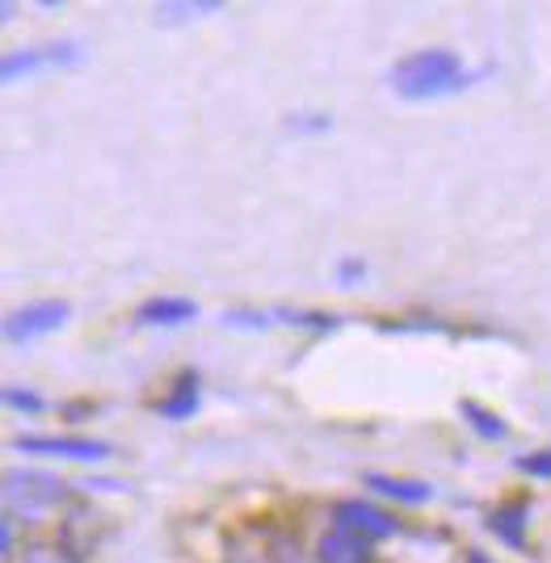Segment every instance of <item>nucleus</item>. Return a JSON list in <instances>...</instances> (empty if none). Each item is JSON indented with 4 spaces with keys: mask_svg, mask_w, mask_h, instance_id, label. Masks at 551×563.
Returning <instances> with one entry per match:
<instances>
[{
    "mask_svg": "<svg viewBox=\"0 0 551 563\" xmlns=\"http://www.w3.org/2000/svg\"><path fill=\"white\" fill-rule=\"evenodd\" d=\"M156 412L168 417V421H186V417H194V412H198V383L186 375L177 387H173V396H165V400L156 403Z\"/></svg>",
    "mask_w": 551,
    "mask_h": 563,
    "instance_id": "nucleus-11",
    "label": "nucleus"
},
{
    "mask_svg": "<svg viewBox=\"0 0 551 563\" xmlns=\"http://www.w3.org/2000/svg\"><path fill=\"white\" fill-rule=\"evenodd\" d=\"M17 455H47V458H72V462H102L110 458V442L97 437H13Z\"/></svg>",
    "mask_w": 551,
    "mask_h": 563,
    "instance_id": "nucleus-4",
    "label": "nucleus"
},
{
    "mask_svg": "<svg viewBox=\"0 0 551 563\" xmlns=\"http://www.w3.org/2000/svg\"><path fill=\"white\" fill-rule=\"evenodd\" d=\"M337 526L350 530V535L366 538V542L400 535V521H396L391 513L366 505V501H341V505H337Z\"/></svg>",
    "mask_w": 551,
    "mask_h": 563,
    "instance_id": "nucleus-6",
    "label": "nucleus"
},
{
    "mask_svg": "<svg viewBox=\"0 0 551 563\" xmlns=\"http://www.w3.org/2000/svg\"><path fill=\"white\" fill-rule=\"evenodd\" d=\"M136 320L148 324V328H181V324L198 320V303H194V298H177V295L143 298Z\"/></svg>",
    "mask_w": 551,
    "mask_h": 563,
    "instance_id": "nucleus-8",
    "label": "nucleus"
},
{
    "mask_svg": "<svg viewBox=\"0 0 551 563\" xmlns=\"http://www.w3.org/2000/svg\"><path fill=\"white\" fill-rule=\"evenodd\" d=\"M337 278H341L345 286H350V282H359V278H366V266H362V261H345V266L337 269Z\"/></svg>",
    "mask_w": 551,
    "mask_h": 563,
    "instance_id": "nucleus-17",
    "label": "nucleus"
},
{
    "mask_svg": "<svg viewBox=\"0 0 551 563\" xmlns=\"http://www.w3.org/2000/svg\"><path fill=\"white\" fill-rule=\"evenodd\" d=\"M366 547H371L366 538L332 526L329 535L320 538V563H366Z\"/></svg>",
    "mask_w": 551,
    "mask_h": 563,
    "instance_id": "nucleus-10",
    "label": "nucleus"
},
{
    "mask_svg": "<svg viewBox=\"0 0 551 563\" xmlns=\"http://www.w3.org/2000/svg\"><path fill=\"white\" fill-rule=\"evenodd\" d=\"M51 63H81V47H77V43H51V47H34V51H13V55H4L0 77H4V81H17V77H26V72L51 68Z\"/></svg>",
    "mask_w": 551,
    "mask_h": 563,
    "instance_id": "nucleus-7",
    "label": "nucleus"
},
{
    "mask_svg": "<svg viewBox=\"0 0 551 563\" xmlns=\"http://www.w3.org/2000/svg\"><path fill=\"white\" fill-rule=\"evenodd\" d=\"M526 505H509V509H501L493 513V535L501 538V542H509V547H523L526 535H523V526H526Z\"/></svg>",
    "mask_w": 551,
    "mask_h": 563,
    "instance_id": "nucleus-13",
    "label": "nucleus"
},
{
    "mask_svg": "<svg viewBox=\"0 0 551 563\" xmlns=\"http://www.w3.org/2000/svg\"><path fill=\"white\" fill-rule=\"evenodd\" d=\"M459 412L468 417L471 430L480 433V437H489V442H505V437H509V425H505V417H496V412H489L484 403L464 400V403H459Z\"/></svg>",
    "mask_w": 551,
    "mask_h": 563,
    "instance_id": "nucleus-12",
    "label": "nucleus"
},
{
    "mask_svg": "<svg viewBox=\"0 0 551 563\" xmlns=\"http://www.w3.org/2000/svg\"><path fill=\"white\" fill-rule=\"evenodd\" d=\"M468 563H489V560H484V555H480V551H471V555H468Z\"/></svg>",
    "mask_w": 551,
    "mask_h": 563,
    "instance_id": "nucleus-18",
    "label": "nucleus"
},
{
    "mask_svg": "<svg viewBox=\"0 0 551 563\" xmlns=\"http://www.w3.org/2000/svg\"><path fill=\"white\" fill-rule=\"evenodd\" d=\"M72 316V307L63 303V298H43V303H30L22 312H13L9 320H4V337L13 341V345H22V341H38V337H47V332H56L63 328Z\"/></svg>",
    "mask_w": 551,
    "mask_h": 563,
    "instance_id": "nucleus-3",
    "label": "nucleus"
},
{
    "mask_svg": "<svg viewBox=\"0 0 551 563\" xmlns=\"http://www.w3.org/2000/svg\"><path fill=\"white\" fill-rule=\"evenodd\" d=\"M59 496H63V483H59L56 476H47V471H9V480H4V501H9V509L26 513V517L47 513Z\"/></svg>",
    "mask_w": 551,
    "mask_h": 563,
    "instance_id": "nucleus-2",
    "label": "nucleus"
},
{
    "mask_svg": "<svg viewBox=\"0 0 551 563\" xmlns=\"http://www.w3.org/2000/svg\"><path fill=\"white\" fill-rule=\"evenodd\" d=\"M518 471L535 476V480H551V450H539V455L518 458Z\"/></svg>",
    "mask_w": 551,
    "mask_h": 563,
    "instance_id": "nucleus-15",
    "label": "nucleus"
},
{
    "mask_svg": "<svg viewBox=\"0 0 551 563\" xmlns=\"http://www.w3.org/2000/svg\"><path fill=\"white\" fill-rule=\"evenodd\" d=\"M480 77H484V68H464V59L450 47H425V51H413L405 55L400 63H391L387 84L405 102H434V97L464 93Z\"/></svg>",
    "mask_w": 551,
    "mask_h": 563,
    "instance_id": "nucleus-1",
    "label": "nucleus"
},
{
    "mask_svg": "<svg viewBox=\"0 0 551 563\" xmlns=\"http://www.w3.org/2000/svg\"><path fill=\"white\" fill-rule=\"evenodd\" d=\"M220 4L215 0H186V4H161V17L165 22H186V17H207V13H215Z\"/></svg>",
    "mask_w": 551,
    "mask_h": 563,
    "instance_id": "nucleus-14",
    "label": "nucleus"
},
{
    "mask_svg": "<svg viewBox=\"0 0 551 563\" xmlns=\"http://www.w3.org/2000/svg\"><path fill=\"white\" fill-rule=\"evenodd\" d=\"M30 563H51V560H30Z\"/></svg>",
    "mask_w": 551,
    "mask_h": 563,
    "instance_id": "nucleus-19",
    "label": "nucleus"
},
{
    "mask_svg": "<svg viewBox=\"0 0 551 563\" xmlns=\"http://www.w3.org/2000/svg\"><path fill=\"white\" fill-rule=\"evenodd\" d=\"M4 403H9V408H22V412H43V396H34L26 387H9V391H4Z\"/></svg>",
    "mask_w": 551,
    "mask_h": 563,
    "instance_id": "nucleus-16",
    "label": "nucleus"
},
{
    "mask_svg": "<svg viewBox=\"0 0 551 563\" xmlns=\"http://www.w3.org/2000/svg\"><path fill=\"white\" fill-rule=\"evenodd\" d=\"M223 324L227 328H274V324H286V328H316V332H329L337 328V316H325V312H300V307H270V312H223Z\"/></svg>",
    "mask_w": 551,
    "mask_h": 563,
    "instance_id": "nucleus-5",
    "label": "nucleus"
},
{
    "mask_svg": "<svg viewBox=\"0 0 551 563\" xmlns=\"http://www.w3.org/2000/svg\"><path fill=\"white\" fill-rule=\"evenodd\" d=\"M362 483H366L371 492L387 496V501H400V505H425V501L434 496V488L425 480H400V476H384V471L362 476Z\"/></svg>",
    "mask_w": 551,
    "mask_h": 563,
    "instance_id": "nucleus-9",
    "label": "nucleus"
}]
</instances>
